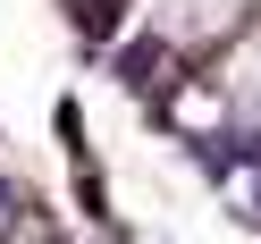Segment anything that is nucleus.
Here are the masks:
<instances>
[{
  "mask_svg": "<svg viewBox=\"0 0 261 244\" xmlns=\"http://www.w3.org/2000/svg\"><path fill=\"white\" fill-rule=\"evenodd\" d=\"M227 17H236V0H152V25H160V34H219V25Z\"/></svg>",
  "mask_w": 261,
  "mask_h": 244,
  "instance_id": "obj_1",
  "label": "nucleus"
},
{
  "mask_svg": "<svg viewBox=\"0 0 261 244\" xmlns=\"http://www.w3.org/2000/svg\"><path fill=\"white\" fill-rule=\"evenodd\" d=\"M118 85L126 93H160V85H169V34H135V42H126V51H118Z\"/></svg>",
  "mask_w": 261,
  "mask_h": 244,
  "instance_id": "obj_2",
  "label": "nucleus"
},
{
  "mask_svg": "<svg viewBox=\"0 0 261 244\" xmlns=\"http://www.w3.org/2000/svg\"><path fill=\"white\" fill-rule=\"evenodd\" d=\"M227 93H236V110H253V118H261V34L236 51V76H227Z\"/></svg>",
  "mask_w": 261,
  "mask_h": 244,
  "instance_id": "obj_3",
  "label": "nucleus"
}]
</instances>
